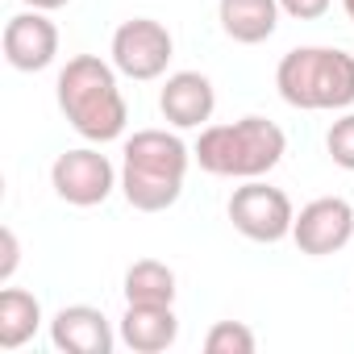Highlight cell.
<instances>
[{"label":"cell","instance_id":"20","mask_svg":"<svg viewBox=\"0 0 354 354\" xmlns=\"http://www.w3.org/2000/svg\"><path fill=\"white\" fill-rule=\"evenodd\" d=\"M21 5H30V9H42V13H55V9L71 5V0H21Z\"/></svg>","mask_w":354,"mask_h":354},{"label":"cell","instance_id":"3","mask_svg":"<svg viewBox=\"0 0 354 354\" xmlns=\"http://www.w3.org/2000/svg\"><path fill=\"white\" fill-rule=\"evenodd\" d=\"M192 154H196L201 171L217 175V180H263L288 154V138L275 121L250 113L242 121L201 129Z\"/></svg>","mask_w":354,"mask_h":354},{"label":"cell","instance_id":"16","mask_svg":"<svg viewBox=\"0 0 354 354\" xmlns=\"http://www.w3.org/2000/svg\"><path fill=\"white\" fill-rule=\"evenodd\" d=\"M205 350L209 354H254L259 337H254V329L246 321H217L205 333Z\"/></svg>","mask_w":354,"mask_h":354},{"label":"cell","instance_id":"8","mask_svg":"<svg viewBox=\"0 0 354 354\" xmlns=\"http://www.w3.org/2000/svg\"><path fill=\"white\" fill-rule=\"evenodd\" d=\"M350 238H354V205L342 196H317L296 213L292 242L308 259H329V254L346 250Z\"/></svg>","mask_w":354,"mask_h":354},{"label":"cell","instance_id":"4","mask_svg":"<svg viewBox=\"0 0 354 354\" xmlns=\"http://www.w3.org/2000/svg\"><path fill=\"white\" fill-rule=\"evenodd\" d=\"M283 104L304 113H337L354 104V55L337 46H296L275 67Z\"/></svg>","mask_w":354,"mask_h":354},{"label":"cell","instance_id":"6","mask_svg":"<svg viewBox=\"0 0 354 354\" xmlns=\"http://www.w3.org/2000/svg\"><path fill=\"white\" fill-rule=\"evenodd\" d=\"M109 55H113V67L125 75V80H158L167 75L171 59H175V38L162 21L154 17H129L113 30V42H109Z\"/></svg>","mask_w":354,"mask_h":354},{"label":"cell","instance_id":"12","mask_svg":"<svg viewBox=\"0 0 354 354\" xmlns=\"http://www.w3.org/2000/svg\"><path fill=\"white\" fill-rule=\"evenodd\" d=\"M117 333L133 354H162L180 337V317L171 304H125Z\"/></svg>","mask_w":354,"mask_h":354},{"label":"cell","instance_id":"14","mask_svg":"<svg viewBox=\"0 0 354 354\" xmlns=\"http://www.w3.org/2000/svg\"><path fill=\"white\" fill-rule=\"evenodd\" d=\"M42 329V304L26 288L0 292V350H21Z\"/></svg>","mask_w":354,"mask_h":354},{"label":"cell","instance_id":"10","mask_svg":"<svg viewBox=\"0 0 354 354\" xmlns=\"http://www.w3.org/2000/svg\"><path fill=\"white\" fill-rule=\"evenodd\" d=\"M121 333H113L109 317L92 304H67L50 317V346L63 354H113Z\"/></svg>","mask_w":354,"mask_h":354},{"label":"cell","instance_id":"2","mask_svg":"<svg viewBox=\"0 0 354 354\" xmlns=\"http://www.w3.org/2000/svg\"><path fill=\"white\" fill-rule=\"evenodd\" d=\"M117 75L121 71L113 63H104L100 55H75V59H67V67L59 71V84H55L67 125L96 146L117 142L129 125V104L121 96Z\"/></svg>","mask_w":354,"mask_h":354},{"label":"cell","instance_id":"15","mask_svg":"<svg viewBox=\"0 0 354 354\" xmlns=\"http://www.w3.org/2000/svg\"><path fill=\"white\" fill-rule=\"evenodd\" d=\"M125 304H175V271L158 259H138L125 271Z\"/></svg>","mask_w":354,"mask_h":354},{"label":"cell","instance_id":"17","mask_svg":"<svg viewBox=\"0 0 354 354\" xmlns=\"http://www.w3.org/2000/svg\"><path fill=\"white\" fill-rule=\"evenodd\" d=\"M325 150H329V158H333L342 171H354V113H342V117L329 125Z\"/></svg>","mask_w":354,"mask_h":354},{"label":"cell","instance_id":"18","mask_svg":"<svg viewBox=\"0 0 354 354\" xmlns=\"http://www.w3.org/2000/svg\"><path fill=\"white\" fill-rule=\"evenodd\" d=\"M17 263H21V242H17L13 225H5V230H0V283L13 279Z\"/></svg>","mask_w":354,"mask_h":354},{"label":"cell","instance_id":"11","mask_svg":"<svg viewBox=\"0 0 354 354\" xmlns=\"http://www.w3.org/2000/svg\"><path fill=\"white\" fill-rule=\"evenodd\" d=\"M217 109V92L213 80L201 71H175L167 75L162 92H158V113L175 125V129H201Z\"/></svg>","mask_w":354,"mask_h":354},{"label":"cell","instance_id":"5","mask_svg":"<svg viewBox=\"0 0 354 354\" xmlns=\"http://www.w3.org/2000/svg\"><path fill=\"white\" fill-rule=\"evenodd\" d=\"M225 213H230V221L242 238L263 242V246H275V242L292 238V225H296V209H292L288 192L271 188L263 180H242V188H234Z\"/></svg>","mask_w":354,"mask_h":354},{"label":"cell","instance_id":"1","mask_svg":"<svg viewBox=\"0 0 354 354\" xmlns=\"http://www.w3.org/2000/svg\"><path fill=\"white\" fill-rule=\"evenodd\" d=\"M192 150L180 133L138 129L121 150V196L138 213H167L184 196V180L192 167Z\"/></svg>","mask_w":354,"mask_h":354},{"label":"cell","instance_id":"19","mask_svg":"<svg viewBox=\"0 0 354 354\" xmlns=\"http://www.w3.org/2000/svg\"><path fill=\"white\" fill-rule=\"evenodd\" d=\"M329 5L333 0H279V9L288 17H296V21H317V17L329 13Z\"/></svg>","mask_w":354,"mask_h":354},{"label":"cell","instance_id":"13","mask_svg":"<svg viewBox=\"0 0 354 354\" xmlns=\"http://www.w3.org/2000/svg\"><path fill=\"white\" fill-rule=\"evenodd\" d=\"M279 0H217V21L230 42L259 46L279 30Z\"/></svg>","mask_w":354,"mask_h":354},{"label":"cell","instance_id":"7","mask_svg":"<svg viewBox=\"0 0 354 354\" xmlns=\"http://www.w3.org/2000/svg\"><path fill=\"white\" fill-rule=\"evenodd\" d=\"M50 188L59 201H67L75 209H96L113 196V188H121V171L96 146H80V150H63L55 158Z\"/></svg>","mask_w":354,"mask_h":354},{"label":"cell","instance_id":"9","mask_svg":"<svg viewBox=\"0 0 354 354\" xmlns=\"http://www.w3.org/2000/svg\"><path fill=\"white\" fill-rule=\"evenodd\" d=\"M59 59V30L42 9L13 13L5 21V63L13 71H46Z\"/></svg>","mask_w":354,"mask_h":354},{"label":"cell","instance_id":"21","mask_svg":"<svg viewBox=\"0 0 354 354\" xmlns=\"http://www.w3.org/2000/svg\"><path fill=\"white\" fill-rule=\"evenodd\" d=\"M342 9H346V17L354 21V0H342Z\"/></svg>","mask_w":354,"mask_h":354}]
</instances>
